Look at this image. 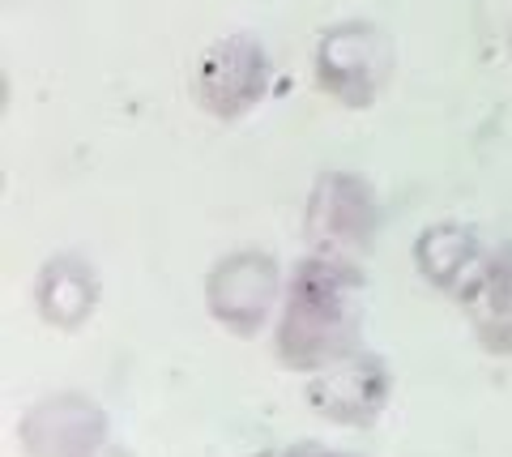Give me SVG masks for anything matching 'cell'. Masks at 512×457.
<instances>
[{
	"mask_svg": "<svg viewBox=\"0 0 512 457\" xmlns=\"http://www.w3.org/2000/svg\"><path fill=\"white\" fill-rule=\"evenodd\" d=\"M363 261L303 252L291 265L274 321V359L312 376L363 351Z\"/></svg>",
	"mask_w": 512,
	"mask_h": 457,
	"instance_id": "obj_1",
	"label": "cell"
},
{
	"mask_svg": "<svg viewBox=\"0 0 512 457\" xmlns=\"http://www.w3.org/2000/svg\"><path fill=\"white\" fill-rule=\"evenodd\" d=\"M380 235L376 188L355 171H325L316 176L308 206H303V240L308 252L363 261Z\"/></svg>",
	"mask_w": 512,
	"mask_h": 457,
	"instance_id": "obj_2",
	"label": "cell"
},
{
	"mask_svg": "<svg viewBox=\"0 0 512 457\" xmlns=\"http://www.w3.org/2000/svg\"><path fill=\"white\" fill-rule=\"evenodd\" d=\"M282 295V265L261 248H235L205 274V308L235 338H256L269 321H278Z\"/></svg>",
	"mask_w": 512,
	"mask_h": 457,
	"instance_id": "obj_3",
	"label": "cell"
},
{
	"mask_svg": "<svg viewBox=\"0 0 512 457\" xmlns=\"http://www.w3.org/2000/svg\"><path fill=\"white\" fill-rule=\"evenodd\" d=\"M397 65L393 39L376 22H338L316 43V86L342 107H372Z\"/></svg>",
	"mask_w": 512,
	"mask_h": 457,
	"instance_id": "obj_4",
	"label": "cell"
},
{
	"mask_svg": "<svg viewBox=\"0 0 512 457\" xmlns=\"http://www.w3.org/2000/svg\"><path fill=\"white\" fill-rule=\"evenodd\" d=\"M274 65L256 35L214 39L192 65V94L214 120H239L269 94Z\"/></svg>",
	"mask_w": 512,
	"mask_h": 457,
	"instance_id": "obj_5",
	"label": "cell"
},
{
	"mask_svg": "<svg viewBox=\"0 0 512 457\" xmlns=\"http://www.w3.org/2000/svg\"><path fill=\"white\" fill-rule=\"evenodd\" d=\"M393 368L372 351H355L320 368L303 385V402L338 428H372L393 402Z\"/></svg>",
	"mask_w": 512,
	"mask_h": 457,
	"instance_id": "obj_6",
	"label": "cell"
},
{
	"mask_svg": "<svg viewBox=\"0 0 512 457\" xmlns=\"http://www.w3.org/2000/svg\"><path fill=\"white\" fill-rule=\"evenodd\" d=\"M18 445L26 457H94L107 449V411L77 389L47 393L22 415Z\"/></svg>",
	"mask_w": 512,
	"mask_h": 457,
	"instance_id": "obj_7",
	"label": "cell"
},
{
	"mask_svg": "<svg viewBox=\"0 0 512 457\" xmlns=\"http://www.w3.org/2000/svg\"><path fill=\"white\" fill-rule=\"evenodd\" d=\"M30 299H35V312L43 325L60 329V334H77L99 312V299H103L99 265L82 257V252H56L52 261L39 265Z\"/></svg>",
	"mask_w": 512,
	"mask_h": 457,
	"instance_id": "obj_8",
	"label": "cell"
},
{
	"mask_svg": "<svg viewBox=\"0 0 512 457\" xmlns=\"http://www.w3.org/2000/svg\"><path fill=\"white\" fill-rule=\"evenodd\" d=\"M487 252L483 240H478V231L466 227V223H431L414 235V270L419 278L427 282L431 291L440 295H453L466 304L470 291L478 287V278H483V265H487Z\"/></svg>",
	"mask_w": 512,
	"mask_h": 457,
	"instance_id": "obj_9",
	"label": "cell"
},
{
	"mask_svg": "<svg viewBox=\"0 0 512 457\" xmlns=\"http://www.w3.org/2000/svg\"><path fill=\"white\" fill-rule=\"evenodd\" d=\"M478 346L495 359H512V240L487 252L483 278L466 299Z\"/></svg>",
	"mask_w": 512,
	"mask_h": 457,
	"instance_id": "obj_10",
	"label": "cell"
},
{
	"mask_svg": "<svg viewBox=\"0 0 512 457\" xmlns=\"http://www.w3.org/2000/svg\"><path fill=\"white\" fill-rule=\"evenodd\" d=\"M282 457H359V453H346V449H329L320 440H299V445L282 449Z\"/></svg>",
	"mask_w": 512,
	"mask_h": 457,
	"instance_id": "obj_11",
	"label": "cell"
},
{
	"mask_svg": "<svg viewBox=\"0 0 512 457\" xmlns=\"http://www.w3.org/2000/svg\"><path fill=\"white\" fill-rule=\"evenodd\" d=\"M94 457H137L133 449H124V445H107L103 453H94Z\"/></svg>",
	"mask_w": 512,
	"mask_h": 457,
	"instance_id": "obj_12",
	"label": "cell"
},
{
	"mask_svg": "<svg viewBox=\"0 0 512 457\" xmlns=\"http://www.w3.org/2000/svg\"><path fill=\"white\" fill-rule=\"evenodd\" d=\"M508 56H512V26H508Z\"/></svg>",
	"mask_w": 512,
	"mask_h": 457,
	"instance_id": "obj_13",
	"label": "cell"
}]
</instances>
